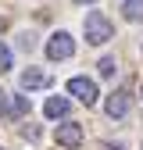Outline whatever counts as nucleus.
<instances>
[{"mask_svg": "<svg viewBox=\"0 0 143 150\" xmlns=\"http://www.w3.org/2000/svg\"><path fill=\"white\" fill-rule=\"evenodd\" d=\"M82 36H86V43L104 47L107 40H115V25H111V18H107V14L89 11V14H86V22H82Z\"/></svg>", "mask_w": 143, "mask_h": 150, "instance_id": "obj_1", "label": "nucleus"}, {"mask_svg": "<svg viewBox=\"0 0 143 150\" xmlns=\"http://www.w3.org/2000/svg\"><path fill=\"white\" fill-rule=\"evenodd\" d=\"M68 93H72L79 104H86V107H93V104H97V97H100V93H97V82H93V79H86V75H75V79H68Z\"/></svg>", "mask_w": 143, "mask_h": 150, "instance_id": "obj_2", "label": "nucleus"}, {"mask_svg": "<svg viewBox=\"0 0 143 150\" xmlns=\"http://www.w3.org/2000/svg\"><path fill=\"white\" fill-rule=\"evenodd\" d=\"M72 54H75V40H72L68 32H54L47 40V57L50 61H68Z\"/></svg>", "mask_w": 143, "mask_h": 150, "instance_id": "obj_3", "label": "nucleus"}, {"mask_svg": "<svg viewBox=\"0 0 143 150\" xmlns=\"http://www.w3.org/2000/svg\"><path fill=\"white\" fill-rule=\"evenodd\" d=\"M54 139H57L61 146H68V150H75L82 143V125L79 122H61L57 129H54Z\"/></svg>", "mask_w": 143, "mask_h": 150, "instance_id": "obj_4", "label": "nucleus"}, {"mask_svg": "<svg viewBox=\"0 0 143 150\" xmlns=\"http://www.w3.org/2000/svg\"><path fill=\"white\" fill-rule=\"evenodd\" d=\"M18 82H22V89H47L54 79H50V71H43V68H25L22 75H18Z\"/></svg>", "mask_w": 143, "mask_h": 150, "instance_id": "obj_5", "label": "nucleus"}, {"mask_svg": "<svg viewBox=\"0 0 143 150\" xmlns=\"http://www.w3.org/2000/svg\"><path fill=\"white\" fill-rule=\"evenodd\" d=\"M104 111H107V118H125V115H129V93H125V89H115L111 97H107Z\"/></svg>", "mask_w": 143, "mask_h": 150, "instance_id": "obj_6", "label": "nucleus"}, {"mask_svg": "<svg viewBox=\"0 0 143 150\" xmlns=\"http://www.w3.org/2000/svg\"><path fill=\"white\" fill-rule=\"evenodd\" d=\"M43 111H47V118H64V115H68V100H64V97H50Z\"/></svg>", "mask_w": 143, "mask_h": 150, "instance_id": "obj_7", "label": "nucleus"}, {"mask_svg": "<svg viewBox=\"0 0 143 150\" xmlns=\"http://www.w3.org/2000/svg\"><path fill=\"white\" fill-rule=\"evenodd\" d=\"M122 14L129 22H143V0H125L122 4Z\"/></svg>", "mask_w": 143, "mask_h": 150, "instance_id": "obj_8", "label": "nucleus"}, {"mask_svg": "<svg viewBox=\"0 0 143 150\" xmlns=\"http://www.w3.org/2000/svg\"><path fill=\"white\" fill-rule=\"evenodd\" d=\"M100 79H115V71H118V61L115 57H100Z\"/></svg>", "mask_w": 143, "mask_h": 150, "instance_id": "obj_9", "label": "nucleus"}, {"mask_svg": "<svg viewBox=\"0 0 143 150\" xmlns=\"http://www.w3.org/2000/svg\"><path fill=\"white\" fill-rule=\"evenodd\" d=\"M7 111H11L14 118H22L25 111H29V100H25V97H11V107H7Z\"/></svg>", "mask_w": 143, "mask_h": 150, "instance_id": "obj_10", "label": "nucleus"}, {"mask_svg": "<svg viewBox=\"0 0 143 150\" xmlns=\"http://www.w3.org/2000/svg\"><path fill=\"white\" fill-rule=\"evenodd\" d=\"M7 68H11V47L0 43V71H7Z\"/></svg>", "mask_w": 143, "mask_h": 150, "instance_id": "obj_11", "label": "nucleus"}, {"mask_svg": "<svg viewBox=\"0 0 143 150\" xmlns=\"http://www.w3.org/2000/svg\"><path fill=\"white\" fill-rule=\"evenodd\" d=\"M18 47H22V50H32L36 47V36L32 32H22V36H18Z\"/></svg>", "mask_w": 143, "mask_h": 150, "instance_id": "obj_12", "label": "nucleus"}, {"mask_svg": "<svg viewBox=\"0 0 143 150\" xmlns=\"http://www.w3.org/2000/svg\"><path fill=\"white\" fill-rule=\"evenodd\" d=\"M0 115H7V93L0 89Z\"/></svg>", "mask_w": 143, "mask_h": 150, "instance_id": "obj_13", "label": "nucleus"}, {"mask_svg": "<svg viewBox=\"0 0 143 150\" xmlns=\"http://www.w3.org/2000/svg\"><path fill=\"white\" fill-rule=\"evenodd\" d=\"M100 150H125V146H122V143H115V146H111V143H100Z\"/></svg>", "mask_w": 143, "mask_h": 150, "instance_id": "obj_14", "label": "nucleus"}, {"mask_svg": "<svg viewBox=\"0 0 143 150\" xmlns=\"http://www.w3.org/2000/svg\"><path fill=\"white\" fill-rule=\"evenodd\" d=\"M75 4H93V0H75Z\"/></svg>", "mask_w": 143, "mask_h": 150, "instance_id": "obj_15", "label": "nucleus"}, {"mask_svg": "<svg viewBox=\"0 0 143 150\" xmlns=\"http://www.w3.org/2000/svg\"><path fill=\"white\" fill-rule=\"evenodd\" d=\"M0 150H4V146H0Z\"/></svg>", "mask_w": 143, "mask_h": 150, "instance_id": "obj_16", "label": "nucleus"}]
</instances>
